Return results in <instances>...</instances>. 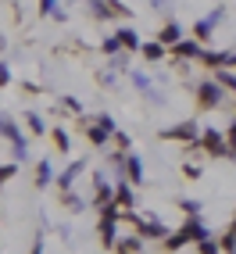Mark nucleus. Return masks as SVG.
Listing matches in <instances>:
<instances>
[{
    "label": "nucleus",
    "instance_id": "f257e3e1",
    "mask_svg": "<svg viewBox=\"0 0 236 254\" xmlns=\"http://www.w3.org/2000/svg\"><path fill=\"white\" fill-rule=\"evenodd\" d=\"M186 150H190V154L204 150V154H211V158H229V136L218 132V129H204L193 143H186Z\"/></svg>",
    "mask_w": 236,
    "mask_h": 254
},
{
    "label": "nucleus",
    "instance_id": "f03ea898",
    "mask_svg": "<svg viewBox=\"0 0 236 254\" xmlns=\"http://www.w3.org/2000/svg\"><path fill=\"white\" fill-rule=\"evenodd\" d=\"M0 136H4V140L11 143V154H14V161H25V158H29V147H25V136H22L18 122H14L11 115H4V111H0Z\"/></svg>",
    "mask_w": 236,
    "mask_h": 254
},
{
    "label": "nucleus",
    "instance_id": "7ed1b4c3",
    "mask_svg": "<svg viewBox=\"0 0 236 254\" xmlns=\"http://www.w3.org/2000/svg\"><path fill=\"white\" fill-rule=\"evenodd\" d=\"M193 100H197V108H200V111H215V108L226 100V86H222L218 79H204V82L197 86Z\"/></svg>",
    "mask_w": 236,
    "mask_h": 254
},
{
    "label": "nucleus",
    "instance_id": "20e7f679",
    "mask_svg": "<svg viewBox=\"0 0 236 254\" xmlns=\"http://www.w3.org/2000/svg\"><path fill=\"white\" fill-rule=\"evenodd\" d=\"M132 226H136V233L143 236V240H165V236H168V226L165 222H158V215H136V222H132Z\"/></svg>",
    "mask_w": 236,
    "mask_h": 254
},
{
    "label": "nucleus",
    "instance_id": "39448f33",
    "mask_svg": "<svg viewBox=\"0 0 236 254\" xmlns=\"http://www.w3.org/2000/svg\"><path fill=\"white\" fill-rule=\"evenodd\" d=\"M79 129L86 132V140H90L93 147H104V143H108V140L115 136L111 129H104V126L97 122V118H86V115H79Z\"/></svg>",
    "mask_w": 236,
    "mask_h": 254
},
{
    "label": "nucleus",
    "instance_id": "423d86ee",
    "mask_svg": "<svg viewBox=\"0 0 236 254\" xmlns=\"http://www.w3.org/2000/svg\"><path fill=\"white\" fill-rule=\"evenodd\" d=\"M200 50H204V43L193 40V36H182L176 47H168V54H172V61H197Z\"/></svg>",
    "mask_w": 236,
    "mask_h": 254
},
{
    "label": "nucleus",
    "instance_id": "0eeeda50",
    "mask_svg": "<svg viewBox=\"0 0 236 254\" xmlns=\"http://www.w3.org/2000/svg\"><path fill=\"white\" fill-rule=\"evenodd\" d=\"M197 136H200L197 122H176V126L161 129V140H179V143H193Z\"/></svg>",
    "mask_w": 236,
    "mask_h": 254
},
{
    "label": "nucleus",
    "instance_id": "6e6552de",
    "mask_svg": "<svg viewBox=\"0 0 236 254\" xmlns=\"http://www.w3.org/2000/svg\"><path fill=\"white\" fill-rule=\"evenodd\" d=\"M97 233H100V244H104L108 251H115V244H118V218H104V215H100Z\"/></svg>",
    "mask_w": 236,
    "mask_h": 254
},
{
    "label": "nucleus",
    "instance_id": "1a4fd4ad",
    "mask_svg": "<svg viewBox=\"0 0 236 254\" xmlns=\"http://www.w3.org/2000/svg\"><path fill=\"white\" fill-rule=\"evenodd\" d=\"M108 200H115V186L104 176H93V208L97 204H108Z\"/></svg>",
    "mask_w": 236,
    "mask_h": 254
},
{
    "label": "nucleus",
    "instance_id": "9d476101",
    "mask_svg": "<svg viewBox=\"0 0 236 254\" xmlns=\"http://www.w3.org/2000/svg\"><path fill=\"white\" fill-rule=\"evenodd\" d=\"M125 179L132 183V186H143L147 183V176H143V161L129 150V158H125Z\"/></svg>",
    "mask_w": 236,
    "mask_h": 254
},
{
    "label": "nucleus",
    "instance_id": "9b49d317",
    "mask_svg": "<svg viewBox=\"0 0 236 254\" xmlns=\"http://www.w3.org/2000/svg\"><path fill=\"white\" fill-rule=\"evenodd\" d=\"M226 58H229V50H200V58L197 64H204V68H226Z\"/></svg>",
    "mask_w": 236,
    "mask_h": 254
},
{
    "label": "nucleus",
    "instance_id": "f8f14e48",
    "mask_svg": "<svg viewBox=\"0 0 236 254\" xmlns=\"http://www.w3.org/2000/svg\"><path fill=\"white\" fill-rule=\"evenodd\" d=\"M115 200L122 208H136V193H132V183L129 179H118L115 183Z\"/></svg>",
    "mask_w": 236,
    "mask_h": 254
},
{
    "label": "nucleus",
    "instance_id": "ddd939ff",
    "mask_svg": "<svg viewBox=\"0 0 236 254\" xmlns=\"http://www.w3.org/2000/svg\"><path fill=\"white\" fill-rule=\"evenodd\" d=\"M118 43H122V50H140L143 47V40H140V32L136 29H129V25H118Z\"/></svg>",
    "mask_w": 236,
    "mask_h": 254
},
{
    "label": "nucleus",
    "instance_id": "4468645a",
    "mask_svg": "<svg viewBox=\"0 0 236 254\" xmlns=\"http://www.w3.org/2000/svg\"><path fill=\"white\" fill-rule=\"evenodd\" d=\"M82 168H86V161H72V165H68V168H64V172L54 179V183H58V190H72V183L79 179Z\"/></svg>",
    "mask_w": 236,
    "mask_h": 254
},
{
    "label": "nucleus",
    "instance_id": "2eb2a0df",
    "mask_svg": "<svg viewBox=\"0 0 236 254\" xmlns=\"http://www.w3.org/2000/svg\"><path fill=\"white\" fill-rule=\"evenodd\" d=\"M140 54H143L147 61H165V54H168V47H165L161 40H143V47H140Z\"/></svg>",
    "mask_w": 236,
    "mask_h": 254
},
{
    "label": "nucleus",
    "instance_id": "dca6fc26",
    "mask_svg": "<svg viewBox=\"0 0 236 254\" xmlns=\"http://www.w3.org/2000/svg\"><path fill=\"white\" fill-rule=\"evenodd\" d=\"M158 40H161L165 47H176V43L182 40V25H179V22H168V25H161V32H158Z\"/></svg>",
    "mask_w": 236,
    "mask_h": 254
},
{
    "label": "nucleus",
    "instance_id": "f3484780",
    "mask_svg": "<svg viewBox=\"0 0 236 254\" xmlns=\"http://www.w3.org/2000/svg\"><path fill=\"white\" fill-rule=\"evenodd\" d=\"M215 25H218V22L208 14V18H200V22L193 25V32H190V36H193V40H200V43H208V40H211V32H215Z\"/></svg>",
    "mask_w": 236,
    "mask_h": 254
},
{
    "label": "nucleus",
    "instance_id": "a211bd4d",
    "mask_svg": "<svg viewBox=\"0 0 236 254\" xmlns=\"http://www.w3.org/2000/svg\"><path fill=\"white\" fill-rule=\"evenodd\" d=\"M54 179H58V176H54V165H50L47 158L36 161V186H40V190H43V186H50Z\"/></svg>",
    "mask_w": 236,
    "mask_h": 254
},
{
    "label": "nucleus",
    "instance_id": "6ab92c4d",
    "mask_svg": "<svg viewBox=\"0 0 236 254\" xmlns=\"http://www.w3.org/2000/svg\"><path fill=\"white\" fill-rule=\"evenodd\" d=\"M143 244H147V240L136 233V236H125V240H118L115 251H122V254H136V251H143Z\"/></svg>",
    "mask_w": 236,
    "mask_h": 254
},
{
    "label": "nucleus",
    "instance_id": "aec40b11",
    "mask_svg": "<svg viewBox=\"0 0 236 254\" xmlns=\"http://www.w3.org/2000/svg\"><path fill=\"white\" fill-rule=\"evenodd\" d=\"M86 7H90V14H93L97 22H108V18H111V7H108V0H90Z\"/></svg>",
    "mask_w": 236,
    "mask_h": 254
},
{
    "label": "nucleus",
    "instance_id": "412c9836",
    "mask_svg": "<svg viewBox=\"0 0 236 254\" xmlns=\"http://www.w3.org/2000/svg\"><path fill=\"white\" fill-rule=\"evenodd\" d=\"M50 140H54V147L61 150V154H68V150H72V143H68V132H64L61 126H58V129H50Z\"/></svg>",
    "mask_w": 236,
    "mask_h": 254
},
{
    "label": "nucleus",
    "instance_id": "4be33fe9",
    "mask_svg": "<svg viewBox=\"0 0 236 254\" xmlns=\"http://www.w3.org/2000/svg\"><path fill=\"white\" fill-rule=\"evenodd\" d=\"M25 126H29L32 136H43V132H47V122H43V118H40L36 111H29V115H25Z\"/></svg>",
    "mask_w": 236,
    "mask_h": 254
},
{
    "label": "nucleus",
    "instance_id": "5701e85b",
    "mask_svg": "<svg viewBox=\"0 0 236 254\" xmlns=\"http://www.w3.org/2000/svg\"><path fill=\"white\" fill-rule=\"evenodd\" d=\"M40 14H47V18H58V22H64V11L58 7V0H40Z\"/></svg>",
    "mask_w": 236,
    "mask_h": 254
},
{
    "label": "nucleus",
    "instance_id": "b1692460",
    "mask_svg": "<svg viewBox=\"0 0 236 254\" xmlns=\"http://www.w3.org/2000/svg\"><path fill=\"white\" fill-rule=\"evenodd\" d=\"M218 244H222V251H236V215H233V222H229V229L222 233Z\"/></svg>",
    "mask_w": 236,
    "mask_h": 254
},
{
    "label": "nucleus",
    "instance_id": "393cba45",
    "mask_svg": "<svg viewBox=\"0 0 236 254\" xmlns=\"http://www.w3.org/2000/svg\"><path fill=\"white\" fill-rule=\"evenodd\" d=\"M108 7H111V18H132V7H125L122 0H108Z\"/></svg>",
    "mask_w": 236,
    "mask_h": 254
},
{
    "label": "nucleus",
    "instance_id": "a878e982",
    "mask_svg": "<svg viewBox=\"0 0 236 254\" xmlns=\"http://www.w3.org/2000/svg\"><path fill=\"white\" fill-rule=\"evenodd\" d=\"M218 82H222L226 90L236 93V68H218Z\"/></svg>",
    "mask_w": 236,
    "mask_h": 254
},
{
    "label": "nucleus",
    "instance_id": "bb28decb",
    "mask_svg": "<svg viewBox=\"0 0 236 254\" xmlns=\"http://www.w3.org/2000/svg\"><path fill=\"white\" fill-rule=\"evenodd\" d=\"M61 204L68 208V211H82V200H79L72 190H61Z\"/></svg>",
    "mask_w": 236,
    "mask_h": 254
},
{
    "label": "nucleus",
    "instance_id": "cd10ccee",
    "mask_svg": "<svg viewBox=\"0 0 236 254\" xmlns=\"http://www.w3.org/2000/svg\"><path fill=\"white\" fill-rule=\"evenodd\" d=\"M197 251H200V254H218V251H222V244L211 240V236H204V240H197Z\"/></svg>",
    "mask_w": 236,
    "mask_h": 254
},
{
    "label": "nucleus",
    "instance_id": "c85d7f7f",
    "mask_svg": "<svg viewBox=\"0 0 236 254\" xmlns=\"http://www.w3.org/2000/svg\"><path fill=\"white\" fill-rule=\"evenodd\" d=\"M18 176V161H11V165H0V186H4L7 179Z\"/></svg>",
    "mask_w": 236,
    "mask_h": 254
},
{
    "label": "nucleus",
    "instance_id": "c756f323",
    "mask_svg": "<svg viewBox=\"0 0 236 254\" xmlns=\"http://www.w3.org/2000/svg\"><path fill=\"white\" fill-rule=\"evenodd\" d=\"M132 86H136V90H143V93H150V79H147L143 72H132Z\"/></svg>",
    "mask_w": 236,
    "mask_h": 254
},
{
    "label": "nucleus",
    "instance_id": "7c9ffc66",
    "mask_svg": "<svg viewBox=\"0 0 236 254\" xmlns=\"http://www.w3.org/2000/svg\"><path fill=\"white\" fill-rule=\"evenodd\" d=\"M179 208L186 211V215H200V200H190L186 197V200H179Z\"/></svg>",
    "mask_w": 236,
    "mask_h": 254
},
{
    "label": "nucleus",
    "instance_id": "2f4dec72",
    "mask_svg": "<svg viewBox=\"0 0 236 254\" xmlns=\"http://www.w3.org/2000/svg\"><path fill=\"white\" fill-rule=\"evenodd\" d=\"M111 140H115V147H122V150H129V147H132V140L125 136L122 129H115V136H111Z\"/></svg>",
    "mask_w": 236,
    "mask_h": 254
},
{
    "label": "nucleus",
    "instance_id": "473e14b6",
    "mask_svg": "<svg viewBox=\"0 0 236 254\" xmlns=\"http://www.w3.org/2000/svg\"><path fill=\"white\" fill-rule=\"evenodd\" d=\"M100 47H104V54H118V50H122V43H118V36H108V40L100 43Z\"/></svg>",
    "mask_w": 236,
    "mask_h": 254
},
{
    "label": "nucleus",
    "instance_id": "72a5a7b5",
    "mask_svg": "<svg viewBox=\"0 0 236 254\" xmlns=\"http://www.w3.org/2000/svg\"><path fill=\"white\" fill-rule=\"evenodd\" d=\"M182 176H186V179H200V176H204V172H200V168H197V165H182Z\"/></svg>",
    "mask_w": 236,
    "mask_h": 254
},
{
    "label": "nucleus",
    "instance_id": "f704fd0d",
    "mask_svg": "<svg viewBox=\"0 0 236 254\" xmlns=\"http://www.w3.org/2000/svg\"><path fill=\"white\" fill-rule=\"evenodd\" d=\"M97 122H100V126H104V129H111V132L118 129V122H115V118H111V115H97Z\"/></svg>",
    "mask_w": 236,
    "mask_h": 254
},
{
    "label": "nucleus",
    "instance_id": "c9c22d12",
    "mask_svg": "<svg viewBox=\"0 0 236 254\" xmlns=\"http://www.w3.org/2000/svg\"><path fill=\"white\" fill-rule=\"evenodd\" d=\"M11 82V68H7V61H0V86H7Z\"/></svg>",
    "mask_w": 236,
    "mask_h": 254
},
{
    "label": "nucleus",
    "instance_id": "e433bc0d",
    "mask_svg": "<svg viewBox=\"0 0 236 254\" xmlns=\"http://www.w3.org/2000/svg\"><path fill=\"white\" fill-rule=\"evenodd\" d=\"M22 93H25V97H36L40 86H36V82H22Z\"/></svg>",
    "mask_w": 236,
    "mask_h": 254
},
{
    "label": "nucleus",
    "instance_id": "4c0bfd02",
    "mask_svg": "<svg viewBox=\"0 0 236 254\" xmlns=\"http://www.w3.org/2000/svg\"><path fill=\"white\" fill-rule=\"evenodd\" d=\"M226 68H236V54L229 50V58H226Z\"/></svg>",
    "mask_w": 236,
    "mask_h": 254
},
{
    "label": "nucleus",
    "instance_id": "58836bf2",
    "mask_svg": "<svg viewBox=\"0 0 236 254\" xmlns=\"http://www.w3.org/2000/svg\"><path fill=\"white\" fill-rule=\"evenodd\" d=\"M229 158H236V136H229Z\"/></svg>",
    "mask_w": 236,
    "mask_h": 254
},
{
    "label": "nucleus",
    "instance_id": "ea45409f",
    "mask_svg": "<svg viewBox=\"0 0 236 254\" xmlns=\"http://www.w3.org/2000/svg\"><path fill=\"white\" fill-rule=\"evenodd\" d=\"M233 111H236V100H233Z\"/></svg>",
    "mask_w": 236,
    "mask_h": 254
}]
</instances>
